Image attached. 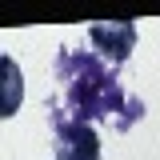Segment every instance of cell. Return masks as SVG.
<instances>
[{
    "label": "cell",
    "mask_w": 160,
    "mask_h": 160,
    "mask_svg": "<svg viewBox=\"0 0 160 160\" xmlns=\"http://www.w3.org/2000/svg\"><path fill=\"white\" fill-rule=\"evenodd\" d=\"M52 72L60 80V104L76 120H104L116 132H128L148 108L144 100L128 96L116 80V68L96 52H76V48H60L52 60Z\"/></svg>",
    "instance_id": "cell-1"
},
{
    "label": "cell",
    "mask_w": 160,
    "mask_h": 160,
    "mask_svg": "<svg viewBox=\"0 0 160 160\" xmlns=\"http://www.w3.org/2000/svg\"><path fill=\"white\" fill-rule=\"evenodd\" d=\"M48 124H52V152H56V160H100L96 128L76 120L56 96L48 100Z\"/></svg>",
    "instance_id": "cell-2"
},
{
    "label": "cell",
    "mask_w": 160,
    "mask_h": 160,
    "mask_svg": "<svg viewBox=\"0 0 160 160\" xmlns=\"http://www.w3.org/2000/svg\"><path fill=\"white\" fill-rule=\"evenodd\" d=\"M88 40L96 48V56H104L112 68L124 64L136 48V24L132 20H112V24H92L88 28Z\"/></svg>",
    "instance_id": "cell-3"
},
{
    "label": "cell",
    "mask_w": 160,
    "mask_h": 160,
    "mask_svg": "<svg viewBox=\"0 0 160 160\" xmlns=\"http://www.w3.org/2000/svg\"><path fill=\"white\" fill-rule=\"evenodd\" d=\"M20 104V68L12 60H4V104H0V116H12Z\"/></svg>",
    "instance_id": "cell-4"
}]
</instances>
